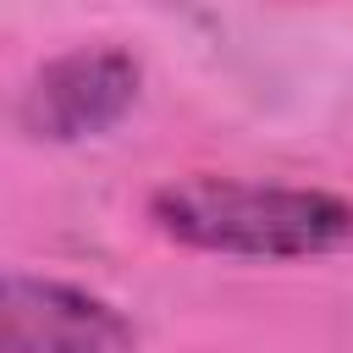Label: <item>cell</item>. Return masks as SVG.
<instances>
[{"instance_id":"cell-1","label":"cell","mask_w":353,"mask_h":353,"mask_svg":"<svg viewBox=\"0 0 353 353\" xmlns=\"http://www.w3.org/2000/svg\"><path fill=\"white\" fill-rule=\"evenodd\" d=\"M154 226L188 248L298 259L353 243V204L320 188H265L232 176H188L154 193Z\"/></svg>"},{"instance_id":"cell-2","label":"cell","mask_w":353,"mask_h":353,"mask_svg":"<svg viewBox=\"0 0 353 353\" xmlns=\"http://www.w3.org/2000/svg\"><path fill=\"white\" fill-rule=\"evenodd\" d=\"M138 99V61L121 50H72L50 61L22 94V127L33 138H88L121 121Z\"/></svg>"},{"instance_id":"cell-3","label":"cell","mask_w":353,"mask_h":353,"mask_svg":"<svg viewBox=\"0 0 353 353\" xmlns=\"http://www.w3.org/2000/svg\"><path fill=\"white\" fill-rule=\"evenodd\" d=\"M6 353H132V325L94 292L11 276L0 298Z\"/></svg>"}]
</instances>
